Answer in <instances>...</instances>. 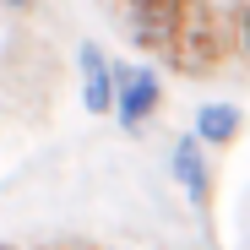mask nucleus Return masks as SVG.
<instances>
[{"mask_svg": "<svg viewBox=\"0 0 250 250\" xmlns=\"http://www.w3.org/2000/svg\"><path fill=\"white\" fill-rule=\"evenodd\" d=\"M229 55V38L218 27V11L207 6V0H190V11H185V27L174 38V49L163 55L169 65L190 71V76H207V71H218V60Z\"/></svg>", "mask_w": 250, "mask_h": 250, "instance_id": "1", "label": "nucleus"}, {"mask_svg": "<svg viewBox=\"0 0 250 250\" xmlns=\"http://www.w3.org/2000/svg\"><path fill=\"white\" fill-rule=\"evenodd\" d=\"M163 104V82L152 65H114V120L120 131H142Z\"/></svg>", "mask_w": 250, "mask_h": 250, "instance_id": "2", "label": "nucleus"}, {"mask_svg": "<svg viewBox=\"0 0 250 250\" xmlns=\"http://www.w3.org/2000/svg\"><path fill=\"white\" fill-rule=\"evenodd\" d=\"M190 0H131V44L147 55H169L185 27Z\"/></svg>", "mask_w": 250, "mask_h": 250, "instance_id": "3", "label": "nucleus"}, {"mask_svg": "<svg viewBox=\"0 0 250 250\" xmlns=\"http://www.w3.org/2000/svg\"><path fill=\"white\" fill-rule=\"evenodd\" d=\"M169 163H174V185L185 190V201L196 212H207V207H212V163H207V147L196 136H180Z\"/></svg>", "mask_w": 250, "mask_h": 250, "instance_id": "4", "label": "nucleus"}, {"mask_svg": "<svg viewBox=\"0 0 250 250\" xmlns=\"http://www.w3.org/2000/svg\"><path fill=\"white\" fill-rule=\"evenodd\" d=\"M76 76H82V104H87V114H114V60L93 38L76 49Z\"/></svg>", "mask_w": 250, "mask_h": 250, "instance_id": "5", "label": "nucleus"}, {"mask_svg": "<svg viewBox=\"0 0 250 250\" xmlns=\"http://www.w3.org/2000/svg\"><path fill=\"white\" fill-rule=\"evenodd\" d=\"M239 125H245V114H239L234 104H201L190 136H196L201 147H229V142L239 136Z\"/></svg>", "mask_w": 250, "mask_h": 250, "instance_id": "6", "label": "nucleus"}, {"mask_svg": "<svg viewBox=\"0 0 250 250\" xmlns=\"http://www.w3.org/2000/svg\"><path fill=\"white\" fill-rule=\"evenodd\" d=\"M234 38H239V49H245V60H250V6L239 11V27H234Z\"/></svg>", "mask_w": 250, "mask_h": 250, "instance_id": "7", "label": "nucleus"}, {"mask_svg": "<svg viewBox=\"0 0 250 250\" xmlns=\"http://www.w3.org/2000/svg\"><path fill=\"white\" fill-rule=\"evenodd\" d=\"M0 6H11V11H27V6H33V0H0Z\"/></svg>", "mask_w": 250, "mask_h": 250, "instance_id": "8", "label": "nucleus"}, {"mask_svg": "<svg viewBox=\"0 0 250 250\" xmlns=\"http://www.w3.org/2000/svg\"><path fill=\"white\" fill-rule=\"evenodd\" d=\"M0 250H11V245H0Z\"/></svg>", "mask_w": 250, "mask_h": 250, "instance_id": "9", "label": "nucleus"}]
</instances>
